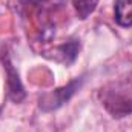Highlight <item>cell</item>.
<instances>
[{"instance_id": "3957f363", "label": "cell", "mask_w": 132, "mask_h": 132, "mask_svg": "<svg viewBox=\"0 0 132 132\" xmlns=\"http://www.w3.org/2000/svg\"><path fill=\"white\" fill-rule=\"evenodd\" d=\"M5 68H6V71H8V92H9V97L14 100V101H20V100L25 97V91H23V86H22V83H20V80H19V74L15 72V69L12 68V65L9 63V60H8V57H6V60H5Z\"/></svg>"}, {"instance_id": "7a4b0ae2", "label": "cell", "mask_w": 132, "mask_h": 132, "mask_svg": "<svg viewBox=\"0 0 132 132\" xmlns=\"http://www.w3.org/2000/svg\"><path fill=\"white\" fill-rule=\"evenodd\" d=\"M80 86V81H72L71 85H68L66 88H62V89H55L54 92L51 94H46L43 98H40V108H45L46 104H49L45 111H49V109H55L59 106H62L66 100L69 98L75 89Z\"/></svg>"}, {"instance_id": "5b68a950", "label": "cell", "mask_w": 132, "mask_h": 132, "mask_svg": "<svg viewBox=\"0 0 132 132\" xmlns=\"http://www.w3.org/2000/svg\"><path fill=\"white\" fill-rule=\"evenodd\" d=\"M72 5H74V9H75L78 19L85 20L95 11L98 0H72Z\"/></svg>"}, {"instance_id": "277c9868", "label": "cell", "mask_w": 132, "mask_h": 132, "mask_svg": "<svg viewBox=\"0 0 132 132\" xmlns=\"http://www.w3.org/2000/svg\"><path fill=\"white\" fill-rule=\"evenodd\" d=\"M115 22L123 26H132V0H115Z\"/></svg>"}, {"instance_id": "6da1fadb", "label": "cell", "mask_w": 132, "mask_h": 132, "mask_svg": "<svg viewBox=\"0 0 132 132\" xmlns=\"http://www.w3.org/2000/svg\"><path fill=\"white\" fill-rule=\"evenodd\" d=\"M103 106L114 117H125L132 112V74L106 85L101 92Z\"/></svg>"}]
</instances>
